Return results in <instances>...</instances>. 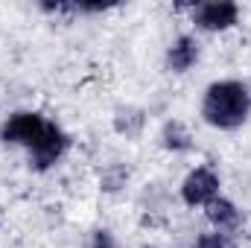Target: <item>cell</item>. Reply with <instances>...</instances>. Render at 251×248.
<instances>
[{
	"instance_id": "6da1fadb",
	"label": "cell",
	"mask_w": 251,
	"mask_h": 248,
	"mask_svg": "<svg viewBox=\"0 0 251 248\" xmlns=\"http://www.w3.org/2000/svg\"><path fill=\"white\" fill-rule=\"evenodd\" d=\"M199 114L216 131H237L251 120V85L243 79H213L201 91Z\"/></svg>"
},
{
	"instance_id": "7a4b0ae2",
	"label": "cell",
	"mask_w": 251,
	"mask_h": 248,
	"mask_svg": "<svg viewBox=\"0 0 251 248\" xmlns=\"http://www.w3.org/2000/svg\"><path fill=\"white\" fill-rule=\"evenodd\" d=\"M73 137L64 131L56 120H50L47 128L41 131V137L26 149V164L32 173H50L53 167H59L64 161V155L70 152Z\"/></svg>"
},
{
	"instance_id": "3957f363",
	"label": "cell",
	"mask_w": 251,
	"mask_h": 248,
	"mask_svg": "<svg viewBox=\"0 0 251 248\" xmlns=\"http://www.w3.org/2000/svg\"><path fill=\"white\" fill-rule=\"evenodd\" d=\"M243 9L234 0H204V3H190V24L196 26V32H207V35H219L228 32L240 24Z\"/></svg>"
},
{
	"instance_id": "277c9868",
	"label": "cell",
	"mask_w": 251,
	"mask_h": 248,
	"mask_svg": "<svg viewBox=\"0 0 251 248\" xmlns=\"http://www.w3.org/2000/svg\"><path fill=\"white\" fill-rule=\"evenodd\" d=\"M178 196H181V201H184L187 207L204 210L213 198L222 196V175H219L210 164H199V167H193L187 175L181 178Z\"/></svg>"
},
{
	"instance_id": "5b68a950",
	"label": "cell",
	"mask_w": 251,
	"mask_h": 248,
	"mask_svg": "<svg viewBox=\"0 0 251 248\" xmlns=\"http://www.w3.org/2000/svg\"><path fill=\"white\" fill-rule=\"evenodd\" d=\"M47 117L41 114V111H29V108H24V111H12L9 117H3V123H0V143H6V146H18V149H29L38 137H41V131L47 128Z\"/></svg>"
},
{
	"instance_id": "8992f818",
	"label": "cell",
	"mask_w": 251,
	"mask_h": 248,
	"mask_svg": "<svg viewBox=\"0 0 251 248\" xmlns=\"http://www.w3.org/2000/svg\"><path fill=\"white\" fill-rule=\"evenodd\" d=\"M199 62H201V41L196 38V32H178V35L167 44V53H164V67H167V73L184 76V73H190Z\"/></svg>"
},
{
	"instance_id": "52a82bcc",
	"label": "cell",
	"mask_w": 251,
	"mask_h": 248,
	"mask_svg": "<svg viewBox=\"0 0 251 248\" xmlns=\"http://www.w3.org/2000/svg\"><path fill=\"white\" fill-rule=\"evenodd\" d=\"M204 216H207V222H210V231L225 234V237H234V234L240 231V225H243V210H240L237 201L228 198V196L213 198V201L204 207Z\"/></svg>"
},
{
	"instance_id": "ba28073f",
	"label": "cell",
	"mask_w": 251,
	"mask_h": 248,
	"mask_svg": "<svg viewBox=\"0 0 251 248\" xmlns=\"http://www.w3.org/2000/svg\"><path fill=\"white\" fill-rule=\"evenodd\" d=\"M193 137H190V128L181 120H167L164 128H161V146L167 149V152H173V155H181V152H190V143Z\"/></svg>"
},
{
	"instance_id": "9c48e42d",
	"label": "cell",
	"mask_w": 251,
	"mask_h": 248,
	"mask_svg": "<svg viewBox=\"0 0 251 248\" xmlns=\"http://www.w3.org/2000/svg\"><path fill=\"white\" fill-rule=\"evenodd\" d=\"M85 248H120V246H117V237L108 228H97V231H91Z\"/></svg>"
},
{
	"instance_id": "30bf717a",
	"label": "cell",
	"mask_w": 251,
	"mask_h": 248,
	"mask_svg": "<svg viewBox=\"0 0 251 248\" xmlns=\"http://www.w3.org/2000/svg\"><path fill=\"white\" fill-rule=\"evenodd\" d=\"M196 248H237V246H234V240H231V237L210 231V234H201V237L196 240Z\"/></svg>"
}]
</instances>
